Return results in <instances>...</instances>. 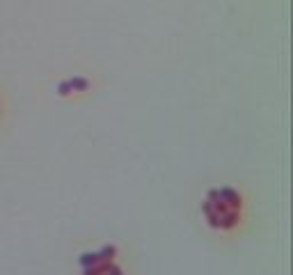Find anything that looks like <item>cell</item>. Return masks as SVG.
I'll return each mask as SVG.
<instances>
[{
	"mask_svg": "<svg viewBox=\"0 0 293 275\" xmlns=\"http://www.w3.org/2000/svg\"><path fill=\"white\" fill-rule=\"evenodd\" d=\"M206 225L216 234L222 236H236L243 232L250 218V204L241 188L222 186V188H211L202 204Z\"/></svg>",
	"mask_w": 293,
	"mask_h": 275,
	"instance_id": "obj_1",
	"label": "cell"
}]
</instances>
